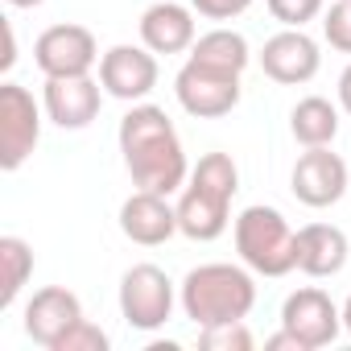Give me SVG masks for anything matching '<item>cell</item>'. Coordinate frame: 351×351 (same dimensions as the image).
Listing matches in <instances>:
<instances>
[{
    "instance_id": "26",
    "label": "cell",
    "mask_w": 351,
    "mask_h": 351,
    "mask_svg": "<svg viewBox=\"0 0 351 351\" xmlns=\"http://www.w3.org/2000/svg\"><path fill=\"white\" fill-rule=\"evenodd\" d=\"M265 351H306V347H302V343H298L285 326H281L277 335H269V339H265Z\"/></svg>"
},
{
    "instance_id": "21",
    "label": "cell",
    "mask_w": 351,
    "mask_h": 351,
    "mask_svg": "<svg viewBox=\"0 0 351 351\" xmlns=\"http://www.w3.org/2000/svg\"><path fill=\"white\" fill-rule=\"evenodd\" d=\"M252 330L244 322H219V326H203L199 347L203 351H252Z\"/></svg>"
},
{
    "instance_id": "30",
    "label": "cell",
    "mask_w": 351,
    "mask_h": 351,
    "mask_svg": "<svg viewBox=\"0 0 351 351\" xmlns=\"http://www.w3.org/2000/svg\"><path fill=\"white\" fill-rule=\"evenodd\" d=\"M9 5H13V9H38L42 0H9Z\"/></svg>"
},
{
    "instance_id": "12",
    "label": "cell",
    "mask_w": 351,
    "mask_h": 351,
    "mask_svg": "<svg viewBox=\"0 0 351 351\" xmlns=\"http://www.w3.org/2000/svg\"><path fill=\"white\" fill-rule=\"evenodd\" d=\"M318 66H322V54H318V42L306 29H281L261 50V71L281 87L310 83L318 75Z\"/></svg>"
},
{
    "instance_id": "18",
    "label": "cell",
    "mask_w": 351,
    "mask_h": 351,
    "mask_svg": "<svg viewBox=\"0 0 351 351\" xmlns=\"http://www.w3.org/2000/svg\"><path fill=\"white\" fill-rule=\"evenodd\" d=\"M289 132L298 145L306 149H318V145H330L339 136V108L322 95H306L293 104L289 112Z\"/></svg>"
},
{
    "instance_id": "2",
    "label": "cell",
    "mask_w": 351,
    "mask_h": 351,
    "mask_svg": "<svg viewBox=\"0 0 351 351\" xmlns=\"http://www.w3.org/2000/svg\"><path fill=\"white\" fill-rule=\"evenodd\" d=\"M240 191V165L232 153H203L178 199V232L186 240L211 244L232 223V199Z\"/></svg>"
},
{
    "instance_id": "27",
    "label": "cell",
    "mask_w": 351,
    "mask_h": 351,
    "mask_svg": "<svg viewBox=\"0 0 351 351\" xmlns=\"http://www.w3.org/2000/svg\"><path fill=\"white\" fill-rule=\"evenodd\" d=\"M339 108L351 116V62L343 66V75H339Z\"/></svg>"
},
{
    "instance_id": "28",
    "label": "cell",
    "mask_w": 351,
    "mask_h": 351,
    "mask_svg": "<svg viewBox=\"0 0 351 351\" xmlns=\"http://www.w3.org/2000/svg\"><path fill=\"white\" fill-rule=\"evenodd\" d=\"M17 62V38H13V25H5V58H0V66H13Z\"/></svg>"
},
{
    "instance_id": "23",
    "label": "cell",
    "mask_w": 351,
    "mask_h": 351,
    "mask_svg": "<svg viewBox=\"0 0 351 351\" xmlns=\"http://www.w3.org/2000/svg\"><path fill=\"white\" fill-rule=\"evenodd\" d=\"M265 5L285 29H306V21L322 17V0H265Z\"/></svg>"
},
{
    "instance_id": "6",
    "label": "cell",
    "mask_w": 351,
    "mask_h": 351,
    "mask_svg": "<svg viewBox=\"0 0 351 351\" xmlns=\"http://www.w3.org/2000/svg\"><path fill=\"white\" fill-rule=\"evenodd\" d=\"M173 281L157 265H132L120 277V314L132 330H161L173 314Z\"/></svg>"
},
{
    "instance_id": "4",
    "label": "cell",
    "mask_w": 351,
    "mask_h": 351,
    "mask_svg": "<svg viewBox=\"0 0 351 351\" xmlns=\"http://www.w3.org/2000/svg\"><path fill=\"white\" fill-rule=\"evenodd\" d=\"M236 252L256 277H285L298 269V232L277 207H244L236 215Z\"/></svg>"
},
{
    "instance_id": "15",
    "label": "cell",
    "mask_w": 351,
    "mask_h": 351,
    "mask_svg": "<svg viewBox=\"0 0 351 351\" xmlns=\"http://www.w3.org/2000/svg\"><path fill=\"white\" fill-rule=\"evenodd\" d=\"M120 232L141 248H157L178 232V207H169V195L136 191L120 207Z\"/></svg>"
},
{
    "instance_id": "25",
    "label": "cell",
    "mask_w": 351,
    "mask_h": 351,
    "mask_svg": "<svg viewBox=\"0 0 351 351\" xmlns=\"http://www.w3.org/2000/svg\"><path fill=\"white\" fill-rule=\"evenodd\" d=\"M191 9L207 21H236L240 13L252 9V0H191Z\"/></svg>"
},
{
    "instance_id": "16",
    "label": "cell",
    "mask_w": 351,
    "mask_h": 351,
    "mask_svg": "<svg viewBox=\"0 0 351 351\" xmlns=\"http://www.w3.org/2000/svg\"><path fill=\"white\" fill-rule=\"evenodd\" d=\"M199 38L195 9L178 5V0H153L141 13V42L153 54H186Z\"/></svg>"
},
{
    "instance_id": "17",
    "label": "cell",
    "mask_w": 351,
    "mask_h": 351,
    "mask_svg": "<svg viewBox=\"0 0 351 351\" xmlns=\"http://www.w3.org/2000/svg\"><path fill=\"white\" fill-rule=\"evenodd\" d=\"M347 232L335 223H306L298 232V269L306 277H335L347 265Z\"/></svg>"
},
{
    "instance_id": "22",
    "label": "cell",
    "mask_w": 351,
    "mask_h": 351,
    "mask_svg": "<svg viewBox=\"0 0 351 351\" xmlns=\"http://www.w3.org/2000/svg\"><path fill=\"white\" fill-rule=\"evenodd\" d=\"M322 38L330 42V50L351 54V0H335L322 13Z\"/></svg>"
},
{
    "instance_id": "8",
    "label": "cell",
    "mask_w": 351,
    "mask_h": 351,
    "mask_svg": "<svg viewBox=\"0 0 351 351\" xmlns=\"http://www.w3.org/2000/svg\"><path fill=\"white\" fill-rule=\"evenodd\" d=\"M99 42L87 25H50L38 42H34V62L46 79H71V75H91V66L99 62Z\"/></svg>"
},
{
    "instance_id": "24",
    "label": "cell",
    "mask_w": 351,
    "mask_h": 351,
    "mask_svg": "<svg viewBox=\"0 0 351 351\" xmlns=\"http://www.w3.org/2000/svg\"><path fill=\"white\" fill-rule=\"evenodd\" d=\"M54 351H108V330L95 326L91 318H83L79 326H71V330L62 335V343H58Z\"/></svg>"
},
{
    "instance_id": "14",
    "label": "cell",
    "mask_w": 351,
    "mask_h": 351,
    "mask_svg": "<svg viewBox=\"0 0 351 351\" xmlns=\"http://www.w3.org/2000/svg\"><path fill=\"white\" fill-rule=\"evenodd\" d=\"M79 322H83V302L66 285H46L25 306V335L46 351H54L62 343V335Z\"/></svg>"
},
{
    "instance_id": "11",
    "label": "cell",
    "mask_w": 351,
    "mask_h": 351,
    "mask_svg": "<svg viewBox=\"0 0 351 351\" xmlns=\"http://www.w3.org/2000/svg\"><path fill=\"white\" fill-rule=\"evenodd\" d=\"M99 83L112 99H124V104H141L153 87H157V54L141 42V46H112L104 58H99Z\"/></svg>"
},
{
    "instance_id": "19",
    "label": "cell",
    "mask_w": 351,
    "mask_h": 351,
    "mask_svg": "<svg viewBox=\"0 0 351 351\" xmlns=\"http://www.w3.org/2000/svg\"><path fill=\"white\" fill-rule=\"evenodd\" d=\"M191 58L203 62V66H215V71H232V75H244V66L252 62V50H248V38L236 34V29H207L203 38H195L191 46Z\"/></svg>"
},
{
    "instance_id": "3",
    "label": "cell",
    "mask_w": 351,
    "mask_h": 351,
    "mask_svg": "<svg viewBox=\"0 0 351 351\" xmlns=\"http://www.w3.org/2000/svg\"><path fill=\"white\" fill-rule=\"evenodd\" d=\"M178 302L195 326H219V322H244L256 306V281L248 265L211 261L182 277Z\"/></svg>"
},
{
    "instance_id": "1",
    "label": "cell",
    "mask_w": 351,
    "mask_h": 351,
    "mask_svg": "<svg viewBox=\"0 0 351 351\" xmlns=\"http://www.w3.org/2000/svg\"><path fill=\"white\" fill-rule=\"evenodd\" d=\"M120 157L136 191H157V195H173L182 191L191 178L186 165V149L182 136L173 128V120L165 116V108L157 104H132L120 120Z\"/></svg>"
},
{
    "instance_id": "13",
    "label": "cell",
    "mask_w": 351,
    "mask_h": 351,
    "mask_svg": "<svg viewBox=\"0 0 351 351\" xmlns=\"http://www.w3.org/2000/svg\"><path fill=\"white\" fill-rule=\"evenodd\" d=\"M104 83L91 79V75H71V79H46V95H42V108L46 116L66 128V132H79L87 128L99 108H104Z\"/></svg>"
},
{
    "instance_id": "5",
    "label": "cell",
    "mask_w": 351,
    "mask_h": 351,
    "mask_svg": "<svg viewBox=\"0 0 351 351\" xmlns=\"http://www.w3.org/2000/svg\"><path fill=\"white\" fill-rule=\"evenodd\" d=\"M42 141V108L21 83H0V169H21Z\"/></svg>"
},
{
    "instance_id": "7",
    "label": "cell",
    "mask_w": 351,
    "mask_h": 351,
    "mask_svg": "<svg viewBox=\"0 0 351 351\" xmlns=\"http://www.w3.org/2000/svg\"><path fill=\"white\" fill-rule=\"evenodd\" d=\"M173 95H178L182 112H191L195 120H219L240 104L244 87H240V75L215 71V66H203V62L186 58L178 79H173Z\"/></svg>"
},
{
    "instance_id": "10",
    "label": "cell",
    "mask_w": 351,
    "mask_h": 351,
    "mask_svg": "<svg viewBox=\"0 0 351 351\" xmlns=\"http://www.w3.org/2000/svg\"><path fill=\"white\" fill-rule=\"evenodd\" d=\"M289 191L302 207H335L343 195H347V161L339 153H330V145H318V149H306L298 161H293V173H289Z\"/></svg>"
},
{
    "instance_id": "9",
    "label": "cell",
    "mask_w": 351,
    "mask_h": 351,
    "mask_svg": "<svg viewBox=\"0 0 351 351\" xmlns=\"http://www.w3.org/2000/svg\"><path fill=\"white\" fill-rule=\"evenodd\" d=\"M281 326L306 347V351H318V347H330L343 330V310L330 302L326 289L318 285H306V289H293L281 306Z\"/></svg>"
},
{
    "instance_id": "20",
    "label": "cell",
    "mask_w": 351,
    "mask_h": 351,
    "mask_svg": "<svg viewBox=\"0 0 351 351\" xmlns=\"http://www.w3.org/2000/svg\"><path fill=\"white\" fill-rule=\"evenodd\" d=\"M34 277V248L21 236H0V310H9Z\"/></svg>"
},
{
    "instance_id": "29",
    "label": "cell",
    "mask_w": 351,
    "mask_h": 351,
    "mask_svg": "<svg viewBox=\"0 0 351 351\" xmlns=\"http://www.w3.org/2000/svg\"><path fill=\"white\" fill-rule=\"evenodd\" d=\"M343 330L351 335V293H347V302H343Z\"/></svg>"
}]
</instances>
